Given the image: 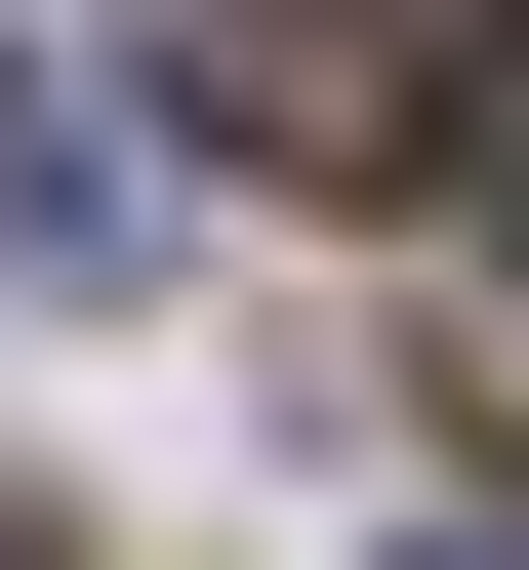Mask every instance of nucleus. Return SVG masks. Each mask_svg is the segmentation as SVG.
<instances>
[{
	"mask_svg": "<svg viewBox=\"0 0 529 570\" xmlns=\"http://www.w3.org/2000/svg\"><path fill=\"white\" fill-rule=\"evenodd\" d=\"M204 41V122H245V164H366V122H408V41H366V0H164Z\"/></svg>",
	"mask_w": 529,
	"mask_h": 570,
	"instance_id": "nucleus-1",
	"label": "nucleus"
}]
</instances>
